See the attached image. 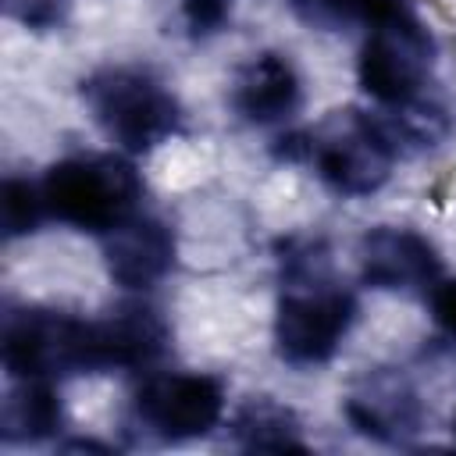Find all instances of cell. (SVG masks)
Segmentation results:
<instances>
[{"mask_svg":"<svg viewBox=\"0 0 456 456\" xmlns=\"http://www.w3.org/2000/svg\"><path fill=\"white\" fill-rule=\"evenodd\" d=\"M82 100L107 139H114L128 153L160 146L182 125L175 93L146 68H103L82 82Z\"/></svg>","mask_w":456,"mask_h":456,"instance_id":"cell-5","label":"cell"},{"mask_svg":"<svg viewBox=\"0 0 456 456\" xmlns=\"http://www.w3.org/2000/svg\"><path fill=\"white\" fill-rule=\"evenodd\" d=\"M360 274L381 292H431L442 274V256L420 232L381 224L360 239Z\"/></svg>","mask_w":456,"mask_h":456,"instance_id":"cell-8","label":"cell"},{"mask_svg":"<svg viewBox=\"0 0 456 456\" xmlns=\"http://www.w3.org/2000/svg\"><path fill=\"white\" fill-rule=\"evenodd\" d=\"M39 192L50 217L82 232L107 235L139 214L142 178L125 157L82 153L57 160L43 175Z\"/></svg>","mask_w":456,"mask_h":456,"instance_id":"cell-3","label":"cell"},{"mask_svg":"<svg viewBox=\"0 0 456 456\" xmlns=\"http://www.w3.org/2000/svg\"><path fill=\"white\" fill-rule=\"evenodd\" d=\"M346 417L349 424L374 438V442H406L413 431H420L424 410L417 392L403 381V378H367V385L360 392L349 395L346 403Z\"/></svg>","mask_w":456,"mask_h":456,"instance_id":"cell-11","label":"cell"},{"mask_svg":"<svg viewBox=\"0 0 456 456\" xmlns=\"http://www.w3.org/2000/svg\"><path fill=\"white\" fill-rule=\"evenodd\" d=\"M452 431H456V420H452Z\"/></svg>","mask_w":456,"mask_h":456,"instance_id":"cell-18","label":"cell"},{"mask_svg":"<svg viewBox=\"0 0 456 456\" xmlns=\"http://www.w3.org/2000/svg\"><path fill=\"white\" fill-rule=\"evenodd\" d=\"M289 7L314 28H342L349 21H363L370 0H289Z\"/></svg>","mask_w":456,"mask_h":456,"instance_id":"cell-16","label":"cell"},{"mask_svg":"<svg viewBox=\"0 0 456 456\" xmlns=\"http://www.w3.org/2000/svg\"><path fill=\"white\" fill-rule=\"evenodd\" d=\"M46 214L43 207V192L25 182V178H7L0 189V224H4V239H18L36 232L39 217Z\"/></svg>","mask_w":456,"mask_h":456,"instance_id":"cell-15","label":"cell"},{"mask_svg":"<svg viewBox=\"0 0 456 456\" xmlns=\"http://www.w3.org/2000/svg\"><path fill=\"white\" fill-rule=\"evenodd\" d=\"M431 314H435L438 328L456 338V278L438 281V285L431 289Z\"/></svg>","mask_w":456,"mask_h":456,"instance_id":"cell-17","label":"cell"},{"mask_svg":"<svg viewBox=\"0 0 456 456\" xmlns=\"http://www.w3.org/2000/svg\"><path fill=\"white\" fill-rule=\"evenodd\" d=\"M306 150L321 182L349 200L378 192L388 182L392 164L399 160V150L388 139L381 118L360 110H346L328 121L317 135H310Z\"/></svg>","mask_w":456,"mask_h":456,"instance_id":"cell-6","label":"cell"},{"mask_svg":"<svg viewBox=\"0 0 456 456\" xmlns=\"http://www.w3.org/2000/svg\"><path fill=\"white\" fill-rule=\"evenodd\" d=\"M360 46V89L385 110L413 103L435 68V36L406 0H370Z\"/></svg>","mask_w":456,"mask_h":456,"instance_id":"cell-2","label":"cell"},{"mask_svg":"<svg viewBox=\"0 0 456 456\" xmlns=\"http://www.w3.org/2000/svg\"><path fill=\"white\" fill-rule=\"evenodd\" d=\"M107 367H146L167 346V324L153 306L128 303L100 321Z\"/></svg>","mask_w":456,"mask_h":456,"instance_id":"cell-12","label":"cell"},{"mask_svg":"<svg viewBox=\"0 0 456 456\" xmlns=\"http://www.w3.org/2000/svg\"><path fill=\"white\" fill-rule=\"evenodd\" d=\"M4 367L18 381H53L68 374L107 370L100 321L39 306L14 310L4 321Z\"/></svg>","mask_w":456,"mask_h":456,"instance_id":"cell-4","label":"cell"},{"mask_svg":"<svg viewBox=\"0 0 456 456\" xmlns=\"http://www.w3.org/2000/svg\"><path fill=\"white\" fill-rule=\"evenodd\" d=\"M224 413V388L210 374L167 370L142 381L135 392L139 424L160 442H189L217 428Z\"/></svg>","mask_w":456,"mask_h":456,"instance_id":"cell-7","label":"cell"},{"mask_svg":"<svg viewBox=\"0 0 456 456\" xmlns=\"http://www.w3.org/2000/svg\"><path fill=\"white\" fill-rule=\"evenodd\" d=\"M281 264L285 292L274 314L278 356L292 367L328 363L356 321V296L328 278V256L317 242L281 256Z\"/></svg>","mask_w":456,"mask_h":456,"instance_id":"cell-1","label":"cell"},{"mask_svg":"<svg viewBox=\"0 0 456 456\" xmlns=\"http://www.w3.org/2000/svg\"><path fill=\"white\" fill-rule=\"evenodd\" d=\"M61 424H64V410H61V395L53 392L50 381L25 378L7 392L4 413H0L4 442H43Z\"/></svg>","mask_w":456,"mask_h":456,"instance_id":"cell-13","label":"cell"},{"mask_svg":"<svg viewBox=\"0 0 456 456\" xmlns=\"http://www.w3.org/2000/svg\"><path fill=\"white\" fill-rule=\"evenodd\" d=\"M228 103L246 125H256V128L289 121L303 103V82L296 64L278 50L253 53L235 71Z\"/></svg>","mask_w":456,"mask_h":456,"instance_id":"cell-9","label":"cell"},{"mask_svg":"<svg viewBox=\"0 0 456 456\" xmlns=\"http://www.w3.org/2000/svg\"><path fill=\"white\" fill-rule=\"evenodd\" d=\"M107 271L125 289H150L175 267V232L150 214H135L107 232Z\"/></svg>","mask_w":456,"mask_h":456,"instance_id":"cell-10","label":"cell"},{"mask_svg":"<svg viewBox=\"0 0 456 456\" xmlns=\"http://www.w3.org/2000/svg\"><path fill=\"white\" fill-rule=\"evenodd\" d=\"M232 435L246 449H271V452L306 449V442L299 438V420L292 417V410H285V406H278L274 399H264V395L249 399L235 413Z\"/></svg>","mask_w":456,"mask_h":456,"instance_id":"cell-14","label":"cell"}]
</instances>
